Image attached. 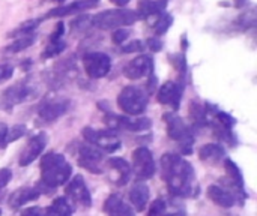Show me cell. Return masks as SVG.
<instances>
[{
    "label": "cell",
    "mask_w": 257,
    "mask_h": 216,
    "mask_svg": "<svg viewBox=\"0 0 257 216\" xmlns=\"http://www.w3.org/2000/svg\"><path fill=\"white\" fill-rule=\"evenodd\" d=\"M149 197H151V189L143 182L136 183L130 191V200H131V203H133V206L136 207L137 212H143L146 209Z\"/></svg>",
    "instance_id": "20"
},
{
    "label": "cell",
    "mask_w": 257,
    "mask_h": 216,
    "mask_svg": "<svg viewBox=\"0 0 257 216\" xmlns=\"http://www.w3.org/2000/svg\"><path fill=\"white\" fill-rule=\"evenodd\" d=\"M110 2H111L113 5H116L117 8H125L131 0H110Z\"/></svg>",
    "instance_id": "43"
},
{
    "label": "cell",
    "mask_w": 257,
    "mask_h": 216,
    "mask_svg": "<svg viewBox=\"0 0 257 216\" xmlns=\"http://www.w3.org/2000/svg\"><path fill=\"white\" fill-rule=\"evenodd\" d=\"M0 216H2V210H0Z\"/></svg>",
    "instance_id": "47"
},
{
    "label": "cell",
    "mask_w": 257,
    "mask_h": 216,
    "mask_svg": "<svg viewBox=\"0 0 257 216\" xmlns=\"http://www.w3.org/2000/svg\"><path fill=\"white\" fill-rule=\"evenodd\" d=\"M226 156V150L220 144H205L199 149V158L209 164H218Z\"/></svg>",
    "instance_id": "24"
},
{
    "label": "cell",
    "mask_w": 257,
    "mask_h": 216,
    "mask_svg": "<svg viewBox=\"0 0 257 216\" xmlns=\"http://www.w3.org/2000/svg\"><path fill=\"white\" fill-rule=\"evenodd\" d=\"M224 167L229 173V177L232 180V186L236 188L239 191V194L244 197L245 192H244V177H242V173L239 170V167L232 161V159H224Z\"/></svg>",
    "instance_id": "26"
},
{
    "label": "cell",
    "mask_w": 257,
    "mask_h": 216,
    "mask_svg": "<svg viewBox=\"0 0 257 216\" xmlns=\"http://www.w3.org/2000/svg\"><path fill=\"white\" fill-rule=\"evenodd\" d=\"M83 137L86 138L89 144L108 153H113L120 149V140L113 131H99L93 128H84Z\"/></svg>",
    "instance_id": "6"
},
{
    "label": "cell",
    "mask_w": 257,
    "mask_h": 216,
    "mask_svg": "<svg viewBox=\"0 0 257 216\" xmlns=\"http://www.w3.org/2000/svg\"><path fill=\"white\" fill-rule=\"evenodd\" d=\"M172 24H173V17H172L170 14H167V12H163V14L160 15V18H158V21L154 24V32H155V35H158V36L166 35Z\"/></svg>",
    "instance_id": "31"
},
{
    "label": "cell",
    "mask_w": 257,
    "mask_h": 216,
    "mask_svg": "<svg viewBox=\"0 0 257 216\" xmlns=\"http://www.w3.org/2000/svg\"><path fill=\"white\" fill-rule=\"evenodd\" d=\"M167 210V206H166V201L163 198H158L155 200L151 206H149V212L148 216H163Z\"/></svg>",
    "instance_id": "36"
},
{
    "label": "cell",
    "mask_w": 257,
    "mask_h": 216,
    "mask_svg": "<svg viewBox=\"0 0 257 216\" xmlns=\"http://www.w3.org/2000/svg\"><path fill=\"white\" fill-rule=\"evenodd\" d=\"M12 179V171L9 168H2L0 170V191L11 182Z\"/></svg>",
    "instance_id": "39"
},
{
    "label": "cell",
    "mask_w": 257,
    "mask_h": 216,
    "mask_svg": "<svg viewBox=\"0 0 257 216\" xmlns=\"http://www.w3.org/2000/svg\"><path fill=\"white\" fill-rule=\"evenodd\" d=\"M164 122H166L169 137L179 144L182 153L191 155L193 153V146H194L193 129L182 120V117H179L173 111L164 114Z\"/></svg>",
    "instance_id": "3"
},
{
    "label": "cell",
    "mask_w": 257,
    "mask_h": 216,
    "mask_svg": "<svg viewBox=\"0 0 257 216\" xmlns=\"http://www.w3.org/2000/svg\"><path fill=\"white\" fill-rule=\"evenodd\" d=\"M167 0H140L139 9L136 11L139 15V20H145L154 15H161L166 12Z\"/></svg>",
    "instance_id": "22"
},
{
    "label": "cell",
    "mask_w": 257,
    "mask_h": 216,
    "mask_svg": "<svg viewBox=\"0 0 257 216\" xmlns=\"http://www.w3.org/2000/svg\"><path fill=\"white\" fill-rule=\"evenodd\" d=\"M45 146H47V135H45L44 132L33 135V137L29 140V143L26 144V147L23 149V152L20 153L18 164H20L21 167L30 165L35 159L39 158V155L44 152Z\"/></svg>",
    "instance_id": "14"
},
{
    "label": "cell",
    "mask_w": 257,
    "mask_h": 216,
    "mask_svg": "<svg viewBox=\"0 0 257 216\" xmlns=\"http://www.w3.org/2000/svg\"><path fill=\"white\" fill-rule=\"evenodd\" d=\"M184 89V81H166L158 89V102L163 105H169L173 111H176L181 107Z\"/></svg>",
    "instance_id": "9"
},
{
    "label": "cell",
    "mask_w": 257,
    "mask_h": 216,
    "mask_svg": "<svg viewBox=\"0 0 257 216\" xmlns=\"http://www.w3.org/2000/svg\"><path fill=\"white\" fill-rule=\"evenodd\" d=\"M235 2H236V5H238V6H242L244 3H247V0H235Z\"/></svg>",
    "instance_id": "45"
},
{
    "label": "cell",
    "mask_w": 257,
    "mask_h": 216,
    "mask_svg": "<svg viewBox=\"0 0 257 216\" xmlns=\"http://www.w3.org/2000/svg\"><path fill=\"white\" fill-rule=\"evenodd\" d=\"M146 45H148V48L152 50V51H161V48H163V42H161V39H158V38H149V39L146 41Z\"/></svg>",
    "instance_id": "41"
},
{
    "label": "cell",
    "mask_w": 257,
    "mask_h": 216,
    "mask_svg": "<svg viewBox=\"0 0 257 216\" xmlns=\"http://www.w3.org/2000/svg\"><path fill=\"white\" fill-rule=\"evenodd\" d=\"M24 134H26V126H23V125H17V126H14L12 129H8L6 137H5L2 146H6V144H9V143H12V141L18 140V138H21Z\"/></svg>",
    "instance_id": "32"
},
{
    "label": "cell",
    "mask_w": 257,
    "mask_h": 216,
    "mask_svg": "<svg viewBox=\"0 0 257 216\" xmlns=\"http://www.w3.org/2000/svg\"><path fill=\"white\" fill-rule=\"evenodd\" d=\"M41 23V20H38V18H33V20H29V21H24V23H21L18 27H15L8 36L9 38H20V36H26V35H32L35 30H36V27H38V24Z\"/></svg>",
    "instance_id": "29"
},
{
    "label": "cell",
    "mask_w": 257,
    "mask_h": 216,
    "mask_svg": "<svg viewBox=\"0 0 257 216\" xmlns=\"http://www.w3.org/2000/svg\"><path fill=\"white\" fill-rule=\"evenodd\" d=\"M57 2H63V0H57Z\"/></svg>",
    "instance_id": "46"
},
{
    "label": "cell",
    "mask_w": 257,
    "mask_h": 216,
    "mask_svg": "<svg viewBox=\"0 0 257 216\" xmlns=\"http://www.w3.org/2000/svg\"><path fill=\"white\" fill-rule=\"evenodd\" d=\"M190 116L194 122V125L197 126H203L208 123V111H206V107H203L202 104L199 102H191L190 104Z\"/></svg>",
    "instance_id": "28"
},
{
    "label": "cell",
    "mask_w": 257,
    "mask_h": 216,
    "mask_svg": "<svg viewBox=\"0 0 257 216\" xmlns=\"http://www.w3.org/2000/svg\"><path fill=\"white\" fill-rule=\"evenodd\" d=\"M92 26V17L89 15H78L72 23H71V29L72 32H81L86 30Z\"/></svg>",
    "instance_id": "33"
},
{
    "label": "cell",
    "mask_w": 257,
    "mask_h": 216,
    "mask_svg": "<svg viewBox=\"0 0 257 216\" xmlns=\"http://www.w3.org/2000/svg\"><path fill=\"white\" fill-rule=\"evenodd\" d=\"M68 110H69V101L68 99H53V101L42 102L39 105L38 114L44 122L50 123V122L60 119Z\"/></svg>",
    "instance_id": "16"
},
{
    "label": "cell",
    "mask_w": 257,
    "mask_h": 216,
    "mask_svg": "<svg viewBox=\"0 0 257 216\" xmlns=\"http://www.w3.org/2000/svg\"><path fill=\"white\" fill-rule=\"evenodd\" d=\"M208 198H211L217 206L224 207V209L233 207V204L236 203L235 195L230 191H227L218 185H211L208 188Z\"/></svg>",
    "instance_id": "21"
},
{
    "label": "cell",
    "mask_w": 257,
    "mask_h": 216,
    "mask_svg": "<svg viewBox=\"0 0 257 216\" xmlns=\"http://www.w3.org/2000/svg\"><path fill=\"white\" fill-rule=\"evenodd\" d=\"M41 195V191H38L36 188H29V186H23L17 191H14L9 197V206L12 209H20L21 206L38 200Z\"/></svg>",
    "instance_id": "18"
},
{
    "label": "cell",
    "mask_w": 257,
    "mask_h": 216,
    "mask_svg": "<svg viewBox=\"0 0 257 216\" xmlns=\"http://www.w3.org/2000/svg\"><path fill=\"white\" fill-rule=\"evenodd\" d=\"M133 167H134L136 177L139 180L151 179L157 171V165H155L152 152L148 147H137L133 152Z\"/></svg>",
    "instance_id": "8"
},
{
    "label": "cell",
    "mask_w": 257,
    "mask_h": 216,
    "mask_svg": "<svg viewBox=\"0 0 257 216\" xmlns=\"http://www.w3.org/2000/svg\"><path fill=\"white\" fill-rule=\"evenodd\" d=\"M65 194L72 198L75 203H78L80 206H84V207H90L92 204V197H90V192L86 186V182L83 179V176L77 174L74 176L71 180L66 182V186H65Z\"/></svg>",
    "instance_id": "13"
},
{
    "label": "cell",
    "mask_w": 257,
    "mask_h": 216,
    "mask_svg": "<svg viewBox=\"0 0 257 216\" xmlns=\"http://www.w3.org/2000/svg\"><path fill=\"white\" fill-rule=\"evenodd\" d=\"M161 176L166 180L170 195L194 198L199 195V185L193 165L175 153H166L161 161Z\"/></svg>",
    "instance_id": "1"
},
{
    "label": "cell",
    "mask_w": 257,
    "mask_h": 216,
    "mask_svg": "<svg viewBox=\"0 0 257 216\" xmlns=\"http://www.w3.org/2000/svg\"><path fill=\"white\" fill-rule=\"evenodd\" d=\"M83 66L89 78H93V80L104 78L111 69V59L105 53L92 51V53L84 54Z\"/></svg>",
    "instance_id": "7"
},
{
    "label": "cell",
    "mask_w": 257,
    "mask_h": 216,
    "mask_svg": "<svg viewBox=\"0 0 257 216\" xmlns=\"http://www.w3.org/2000/svg\"><path fill=\"white\" fill-rule=\"evenodd\" d=\"M163 216H184V213H181V212H176V213H167V212H166Z\"/></svg>",
    "instance_id": "44"
},
{
    "label": "cell",
    "mask_w": 257,
    "mask_h": 216,
    "mask_svg": "<svg viewBox=\"0 0 257 216\" xmlns=\"http://www.w3.org/2000/svg\"><path fill=\"white\" fill-rule=\"evenodd\" d=\"M130 35H131V30H130L128 27H120V29H116V30L113 32L111 41H113V44H116V45H122V44H125V42L128 41Z\"/></svg>",
    "instance_id": "34"
},
{
    "label": "cell",
    "mask_w": 257,
    "mask_h": 216,
    "mask_svg": "<svg viewBox=\"0 0 257 216\" xmlns=\"http://www.w3.org/2000/svg\"><path fill=\"white\" fill-rule=\"evenodd\" d=\"M170 60H172V65L178 69V72L184 77V74L187 72V60H185V56L182 53H178V54L170 56Z\"/></svg>",
    "instance_id": "35"
},
{
    "label": "cell",
    "mask_w": 257,
    "mask_h": 216,
    "mask_svg": "<svg viewBox=\"0 0 257 216\" xmlns=\"http://www.w3.org/2000/svg\"><path fill=\"white\" fill-rule=\"evenodd\" d=\"M102 153L92 144H81L78 147V164L93 174H101L102 170Z\"/></svg>",
    "instance_id": "11"
},
{
    "label": "cell",
    "mask_w": 257,
    "mask_h": 216,
    "mask_svg": "<svg viewBox=\"0 0 257 216\" xmlns=\"http://www.w3.org/2000/svg\"><path fill=\"white\" fill-rule=\"evenodd\" d=\"M12 75H14V66L12 65H9V63L0 65V83L8 81Z\"/></svg>",
    "instance_id": "37"
},
{
    "label": "cell",
    "mask_w": 257,
    "mask_h": 216,
    "mask_svg": "<svg viewBox=\"0 0 257 216\" xmlns=\"http://www.w3.org/2000/svg\"><path fill=\"white\" fill-rule=\"evenodd\" d=\"M30 96H32L30 86H26V84L20 83V84L11 86V87H8L5 90V93H3V105L11 110L12 107L30 99Z\"/></svg>",
    "instance_id": "17"
},
{
    "label": "cell",
    "mask_w": 257,
    "mask_h": 216,
    "mask_svg": "<svg viewBox=\"0 0 257 216\" xmlns=\"http://www.w3.org/2000/svg\"><path fill=\"white\" fill-rule=\"evenodd\" d=\"M143 50V42L136 39V41H131L130 44H125L122 51L123 53H134V51H142Z\"/></svg>",
    "instance_id": "38"
},
{
    "label": "cell",
    "mask_w": 257,
    "mask_h": 216,
    "mask_svg": "<svg viewBox=\"0 0 257 216\" xmlns=\"http://www.w3.org/2000/svg\"><path fill=\"white\" fill-rule=\"evenodd\" d=\"M154 72V59L149 54H142L128 62L123 68V75L130 80H140L143 77H151Z\"/></svg>",
    "instance_id": "12"
},
{
    "label": "cell",
    "mask_w": 257,
    "mask_h": 216,
    "mask_svg": "<svg viewBox=\"0 0 257 216\" xmlns=\"http://www.w3.org/2000/svg\"><path fill=\"white\" fill-rule=\"evenodd\" d=\"M66 48V42L63 39H59V41H50L48 45L45 47L44 53H42V57L44 59H53V57H57L59 54H62Z\"/></svg>",
    "instance_id": "30"
},
{
    "label": "cell",
    "mask_w": 257,
    "mask_h": 216,
    "mask_svg": "<svg viewBox=\"0 0 257 216\" xmlns=\"http://www.w3.org/2000/svg\"><path fill=\"white\" fill-rule=\"evenodd\" d=\"M38 210H39V207H29L21 212V216H36Z\"/></svg>",
    "instance_id": "42"
},
{
    "label": "cell",
    "mask_w": 257,
    "mask_h": 216,
    "mask_svg": "<svg viewBox=\"0 0 257 216\" xmlns=\"http://www.w3.org/2000/svg\"><path fill=\"white\" fill-rule=\"evenodd\" d=\"M42 216H72V207L65 197H59L47 209H44Z\"/></svg>",
    "instance_id": "25"
},
{
    "label": "cell",
    "mask_w": 257,
    "mask_h": 216,
    "mask_svg": "<svg viewBox=\"0 0 257 216\" xmlns=\"http://www.w3.org/2000/svg\"><path fill=\"white\" fill-rule=\"evenodd\" d=\"M139 20V15L136 11L117 8V9H107L101 14L92 17V26L101 29V30H116L120 27H128L134 24Z\"/></svg>",
    "instance_id": "4"
},
{
    "label": "cell",
    "mask_w": 257,
    "mask_h": 216,
    "mask_svg": "<svg viewBox=\"0 0 257 216\" xmlns=\"http://www.w3.org/2000/svg\"><path fill=\"white\" fill-rule=\"evenodd\" d=\"M41 182L48 189L65 185L71 174L72 167L60 153H47L41 158Z\"/></svg>",
    "instance_id": "2"
},
{
    "label": "cell",
    "mask_w": 257,
    "mask_h": 216,
    "mask_svg": "<svg viewBox=\"0 0 257 216\" xmlns=\"http://www.w3.org/2000/svg\"><path fill=\"white\" fill-rule=\"evenodd\" d=\"M149 102V95L137 86H126L120 90L117 96L119 108L128 116H139L146 111Z\"/></svg>",
    "instance_id": "5"
},
{
    "label": "cell",
    "mask_w": 257,
    "mask_h": 216,
    "mask_svg": "<svg viewBox=\"0 0 257 216\" xmlns=\"http://www.w3.org/2000/svg\"><path fill=\"white\" fill-rule=\"evenodd\" d=\"M63 35H65V24L63 23H57L54 32L50 35V41H59V39L63 38Z\"/></svg>",
    "instance_id": "40"
},
{
    "label": "cell",
    "mask_w": 257,
    "mask_h": 216,
    "mask_svg": "<svg viewBox=\"0 0 257 216\" xmlns=\"http://www.w3.org/2000/svg\"><path fill=\"white\" fill-rule=\"evenodd\" d=\"M105 122L113 129H126V131H133V132L148 131L152 126V120L148 117L133 119L131 116H116L113 113H107Z\"/></svg>",
    "instance_id": "10"
},
{
    "label": "cell",
    "mask_w": 257,
    "mask_h": 216,
    "mask_svg": "<svg viewBox=\"0 0 257 216\" xmlns=\"http://www.w3.org/2000/svg\"><path fill=\"white\" fill-rule=\"evenodd\" d=\"M98 6V0H75L68 5H60L53 8L51 11L47 12L45 18H60V17H68L72 14H80L83 11H89Z\"/></svg>",
    "instance_id": "15"
},
{
    "label": "cell",
    "mask_w": 257,
    "mask_h": 216,
    "mask_svg": "<svg viewBox=\"0 0 257 216\" xmlns=\"http://www.w3.org/2000/svg\"><path fill=\"white\" fill-rule=\"evenodd\" d=\"M107 165L111 168V171H114L113 182L117 186H122V185L128 183L130 176H131V167L125 159H122V158H110Z\"/></svg>",
    "instance_id": "19"
},
{
    "label": "cell",
    "mask_w": 257,
    "mask_h": 216,
    "mask_svg": "<svg viewBox=\"0 0 257 216\" xmlns=\"http://www.w3.org/2000/svg\"><path fill=\"white\" fill-rule=\"evenodd\" d=\"M104 210L108 216H136L134 210L117 194H113L107 198Z\"/></svg>",
    "instance_id": "23"
},
{
    "label": "cell",
    "mask_w": 257,
    "mask_h": 216,
    "mask_svg": "<svg viewBox=\"0 0 257 216\" xmlns=\"http://www.w3.org/2000/svg\"><path fill=\"white\" fill-rule=\"evenodd\" d=\"M35 42H36V35L35 33L26 35V36H20V38H15L14 42L6 47V51L8 53H20V51L27 50L29 47H32Z\"/></svg>",
    "instance_id": "27"
}]
</instances>
